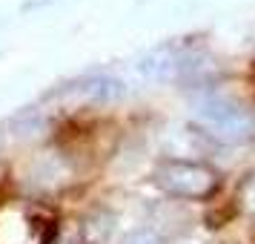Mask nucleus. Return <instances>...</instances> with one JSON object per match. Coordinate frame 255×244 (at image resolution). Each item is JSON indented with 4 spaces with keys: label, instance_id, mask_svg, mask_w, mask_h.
<instances>
[{
    "label": "nucleus",
    "instance_id": "1",
    "mask_svg": "<svg viewBox=\"0 0 255 244\" xmlns=\"http://www.w3.org/2000/svg\"><path fill=\"white\" fill-rule=\"evenodd\" d=\"M52 230L55 224L46 210L23 201L0 207V244H49Z\"/></svg>",
    "mask_w": 255,
    "mask_h": 244
},
{
    "label": "nucleus",
    "instance_id": "2",
    "mask_svg": "<svg viewBox=\"0 0 255 244\" xmlns=\"http://www.w3.org/2000/svg\"><path fill=\"white\" fill-rule=\"evenodd\" d=\"M198 118L201 124L218 135V138H227V141H238V138H247L253 132L255 121L253 115L238 104H230L224 98H207L204 104H198Z\"/></svg>",
    "mask_w": 255,
    "mask_h": 244
},
{
    "label": "nucleus",
    "instance_id": "3",
    "mask_svg": "<svg viewBox=\"0 0 255 244\" xmlns=\"http://www.w3.org/2000/svg\"><path fill=\"white\" fill-rule=\"evenodd\" d=\"M158 184L169 190L172 196L184 198H204L215 190V175L212 170L189 161H169L158 170Z\"/></svg>",
    "mask_w": 255,
    "mask_h": 244
},
{
    "label": "nucleus",
    "instance_id": "4",
    "mask_svg": "<svg viewBox=\"0 0 255 244\" xmlns=\"http://www.w3.org/2000/svg\"><path fill=\"white\" fill-rule=\"evenodd\" d=\"M124 244H161V239H158L155 233H149V230H140V233L127 236V239H124Z\"/></svg>",
    "mask_w": 255,
    "mask_h": 244
}]
</instances>
